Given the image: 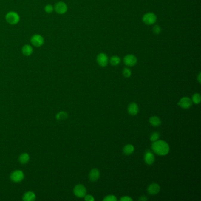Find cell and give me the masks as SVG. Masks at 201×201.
<instances>
[{"label":"cell","instance_id":"cell-24","mask_svg":"<svg viewBox=\"0 0 201 201\" xmlns=\"http://www.w3.org/2000/svg\"><path fill=\"white\" fill-rule=\"evenodd\" d=\"M104 201H117V199L116 198V197L115 196V195H108L107 197H106L104 200H103Z\"/></svg>","mask_w":201,"mask_h":201},{"label":"cell","instance_id":"cell-22","mask_svg":"<svg viewBox=\"0 0 201 201\" xmlns=\"http://www.w3.org/2000/svg\"><path fill=\"white\" fill-rule=\"evenodd\" d=\"M57 119L58 120H64L67 117V113L64 112H61L57 115Z\"/></svg>","mask_w":201,"mask_h":201},{"label":"cell","instance_id":"cell-23","mask_svg":"<svg viewBox=\"0 0 201 201\" xmlns=\"http://www.w3.org/2000/svg\"><path fill=\"white\" fill-rule=\"evenodd\" d=\"M159 133L157 132H154L153 133L151 136V142H155L156 140H157V139L159 138Z\"/></svg>","mask_w":201,"mask_h":201},{"label":"cell","instance_id":"cell-29","mask_svg":"<svg viewBox=\"0 0 201 201\" xmlns=\"http://www.w3.org/2000/svg\"><path fill=\"white\" fill-rule=\"evenodd\" d=\"M120 201H133V200L130 198L128 196H126V197H123L122 198H120Z\"/></svg>","mask_w":201,"mask_h":201},{"label":"cell","instance_id":"cell-27","mask_svg":"<svg viewBox=\"0 0 201 201\" xmlns=\"http://www.w3.org/2000/svg\"><path fill=\"white\" fill-rule=\"evenodd\" d=\"M44 10H45V11H46V13H52V12L53 11L54 8H53V7H52L51 5H50V4H48V5H47L45 7Z\"/></svg>","mask_w":201,"mask_h":201},{"label":"cell","instance_id":"cell-14","mask_svg":"<svg viewBox=\"0 0 201 201\" xmlns=\"http://www.w3.org/2000/svg\"><path fill=\"white\" fill-rule=\"evenodd\" d=\"M100 176V172L99 170L97 169H92L89 174V178L91 181L92 182H95L96 181Z\"/></svg>","mask_w":201,"mask_h":201},{"label":"cell","instance_id":"cell-26","mask_svg":"<svg viewBox=\"0 0 201 201\" xmlns=\"http://www.w3.org/2000/svg\"><path fill=\"white\" fill-rule=\"evenodd\" d=\"M123 75H124V77H127V78L130 77V75H132L131 70L128 68H125L123 71Z\"/></svg>","mask_w":201,"mask_h":201},{"label":"cell","instance_id":"cell-2","mask_svg":"<svg viewBox=\"0 0 201 201\" xmlns=\"http://www.w3.org/2000/svg\"><path fill=\"white\" fill-rule=\"evenodd\" d=\"M5 19L9 24L11 25H14V24H17L19 22L20 16L17 13L12 11V12L8 13L6 15Z\"/></svg>","mask_w":201,"mask_h":201},{"label":"cell","instance_id":"cell-10","mask_svg":"<svg viewBox=\"0 0 201 201\" xmlns=\"http://www.w3.org/2000/svg\"><path fill=\"white\" fill-rule=\"evenodd\" d=\"M183 109H189L192 105V100L187 97H185L182 98L177 103Z\"/></svg>","mask_w":201,"mask_h":201},{"label":"cell","instance_id":"cell-6","mask_svg":"<svg viewBox=\"0 0 201 201\" xmlns=\"http://www.w3.org/2000/svg\"><path fill=\"white\" fill-rule=\"evenodd\" d=\"M123 61L126 66L132 67L136 64L137 62V59L135 55L133 54H128L124 57Z\"/></svg>","mask_w":201,"mask_h":201},{"label":"cell","instance_id":"cell-4","mask_svg":"<svg viewBox=\"0 0 201 201\" xmlns=\"http://www.w3.org/2000/svg\"><path fill=\"white\" fill-rule=\"evenodd\" d=\"M24 178V174L23 171L20 170H17L13 172L10 175V179L14 182H20Z\"/></svg>","mask_w":201,"mask_h":201},{"label":"cell","instance_id":"cell-11","mask_svg":"<svg viewBox=\"0 0 201 201\" xmlns=\"http://www.w3.org/2000/svg\"><path fill=\"white\" fill-rule=\"evenodd\" d=\"M148 191L149 194H150L151 195H156L159 192L160 186L158 184L153 183L149 186L148 188Z\"/></svg>","mask_w":201,"mask_h":201},{"label":"cell","instance_id":"cell-31","mask_svg":"<svg viewBox=\"0 0 201 201\" xmlns=\"http://www.w3.org/2000/svg\"><path fill=\"white\" fill-rule=\"evenodd\" d=\"M201 73H200L199 74V75H198V81H199L200 83H201Z\"/></svg>","mask_w":201,"mask_h":201},{"label":"cell","instance_id":"cell-25","mask_svg":"<svg viewBox=\"0 0 201 201\" xmlns=\"http://www.w3.org/2000/svg\"><path fill=\"white\" fill-rule=\"evenodd\" d=\"M153 31L155 34H159L162 31V28L159 25H155L153 28Z\"/></svg>","mask_w":201,"mask_h":201},{"label":"cell","instance_id":"cell-12","mask_svg":"<svg viewBox=\"0 0 201 201\" xmlns=\"http://www.w3.org/2000/svg\"><path fill=\"white\" fill-rule=\"evenodd\" d=\"M138 112H139V107L136 103H132L130 104H129L128 107V112L130 115L133 116L136 115Z\"/></svg>","mask_w":201,"mask_h":201},{"label":"cell","instance_id":"cell-18","mask_svg":"<svg viewBox=\"0 0 201 201\" xmlns=\"http://www.w3.org/2000/svg\"><path fill=\"white\" fill-rule=\"evenodd\" d=\"M149 122L152 126H155V127L160 126L162 123L160 119L157 116L151 117L149 119Z\"/></svg>","mask_w":201,"mask_h":201},{"label":"cell","instance_id":"cell-21","mask_svg":"<svg viewBox=\"0 0 201 201\" xmlns=\"http://www.w3.org/2000/svg\"><path fill=\"white\" fill-rule=\"evenodd\" d=\"M201 95L198 93H195V95H194L193 97H192V101L195 103V104H200L201 102Z\"/></svg>","mask_w":201,"mask_h":201},{"label":"cell","instance_id":"cell-8","mask_svg":"<svg viewBox=\"0 0 201 201\" xmlns=\"http://www.w3.org/2000/svg\"><path fill=\"white\" fill-rule=\"evenodd\" d=\"M31 43L35 47H40L43 45L44 43V40L41 35L35 34L31 37Z\"/></svg>","mask_w":201,"mask_h":201},{"label":"cell","instance_id":"cell-20","mask_svg":"<svg viewBox=\"0 0 201 201\" xmlns=\"http://www.w3.org/2000/svg\"><path fill=\"white\" fill-rule=\"evenodd\" d=\"M134 146L132 145H127L123 148V152L126 155H129L133 153L134 151Z\"/></svg>","mask_w":201,"mask_h":201},{"label":"cell","instance_id":"cell-9","mask_svg":"<svg viewBox=\"0 0 201 201\" xmlns=\"http://www.w3.org/2000/svg\"><path fill=\"white\" fill-rule=\"evenodd\" d=\"M68 7L66 3L63 2H58L54 6L55 11L60 14H65L67 11Z\"/></svg>","mask_w":201,"mask_h":201},{"label":"cell","instance_id":"cell-16","mask_svg":"<svg viewBox=\"0 0 201 201\" xmlns=\"http://www.w3.org/2000/svg\"><path fill=\"white\" fill-rule=\"evenodd\" d=\"M18 160L21 164H26L30 160V156L27 153H23L20 156Z\"/></svg>","mask_w":201,"mask_h":201},{"label":"cell","instance_id":"cell-13","mask_svg":"<svg viewBox=\"0 0 201 201\" xmlns=\"http://www.w3.org/2000/svg\"><path fill=\"white\" fill-rule=\"evenodd\" d=\"M145 160L148 165H151L154 161V156L151 151H148L145 154Z\"/></svg>","mask_w":201,"mask_h":201},{"label":"cell","instance_id":"cell-7","mask_svg":"<svg viewBox=\"0 0 201 201\" xmlns=\"http://www.w3.org/2000/svg\"><path fill=\"white\" fill-rule=\"evenodd\" d=\"M97 62L100 66L104 67L108 64L109 58L105 53L101 52L97 56Z\"/></svg>","mask_w":201,"mask_h":201},{"label":"cell","instance_id":"cell-19","mask_svg":"<svg viewBox=\"0 0 201 201\" xmlns=\"http://www.w3.org/2000/svg\"><path fill=\"white\" fill-rule=\"evenodd\" d=\"M120 58L119 56H117V55H114V56H112L110 60V64L112 65V66H118L120 63Z\"/></svg>","mask_w":201,"mask_h":201},{"label":"cell","instance_id":"cell-28","mask_svg":"<svg viewBox=\"0 0 201 201\" xmlns=\"http://www.w3.org/2000/svg\"><path fill=\"white\" fill-rule=\"evenodd\" d=\"M84 200H85V201H95V198H93V197L92 196V195H85V197H84Z\"/></svg>","mask_w":201,"mask_h":201},{"label":"cell","instance_id":"cell-3","mask_svg":"<svg viewBox=\"0 0 201 201\" xmlns=\"http://www.w3.org/2000/svg\"><path fill=\"white\" fill-rule=\"evenodd\" d=\"M142 20L145 24L152 25L156 22L157 17L153 13H148L143 16Z\"/></svg>","mask_w":201,"mask_h":201},{"label":"cell","instance_id":"cell-15","mask_svg":"<svg viewBox=\"0 0 201 201\" xmlns=\"http://www.w3.org/2000/svg\"><path fill=\"white\" fill-rule=\"evenodd\" d=\"M35 194L31 191L27 192L23 197V200L24 201H34L35 200Z\"/></svg>","mask_w":201,"mask_h":201},{"label":"cell","instance_id":"cell-17","mask_svg":"<svg viewBox=\"0 0 201 201\" xmlns=\"http://www.w3.org/2000/svg\"><path fill=\"white\" fill-rule=\"evenodd\" d=\"M22 52H23L24 55L28 56V55H30L31 54H32V53L33 52V49L31 46L27 44V45H25L24 46H23V47L22 49Z\"/></svg>","mask_w":201,"mask_h":201},{"label":"cell","instance_id":"cell-30","mask_svg":"<svg viewBox=\"0 0 201 201\" xmlns=\"http://www.w3.org/2000/svg\"><path fill=\"white\" fill-rule=\"evenodd\" d=\"M147 200H148V198L145 196H142L139 198V201H146Z\"/></svg>","mask_w":201,"mask_h":201},{"label":"cell","instance_id":"cell-1","mask_svg":"<svg viewBox=\"0 0 201 201\" xmlns=\"http://www.w3.org/2000/svg\"><path fill=\"white\" fill-rule=\"evenodd\" d=\"M151 148L153 151L156 154L161 156L166 155L169 151V145L163 140H156L153 142Z\"/></svg>","mask_w":201,"mask_h":201},{"label":"cell","instance_id":"cell-5","mask_svg":"<svg viewBox=\"0 0 201 201\" xmlns=\"http://www.w3.org/2000/svg\"><path fill=\"white\" fill-rule=\"evenodd\" d=\"M73 192L77 197L83 198L86 195L87 191L84 186L82 185H77L75 187Z\"/></svg>","mask_w":201,"mask_h":201}]
</instances>
